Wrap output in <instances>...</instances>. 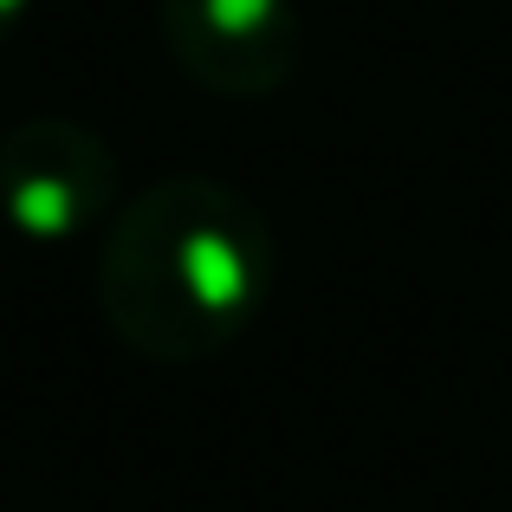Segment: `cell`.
<instances>
[{"instance_id":"3957f363","label":"cell","mask_w":512,"mask_h":512,"mask_svg":"<svg viewBox=\"0 0 512 512\" xmlns=\"http://www.w3.org/2000/svg\"><path fill=\"white\" fill-rule=\"evenodd\" d=\"M156 20L169 59L221 98L279 91L305 46L292 0H156Z\"/></svg>"},{"instance_id":"277c9868","label":"cell","mask_w":512,"mask_h":512,"mask_svg":"<svg viewBox=\"0 0 512 512\" xmlns=\"http://www.w3.org/2000/svg\"><path fill=\"white\" fill-rule=\"evenodd\" d=\"M26 7H33V0H0V39H7L13 26L26 20Z\"/></svg>"},{"instance_id":"7a4b0ae2","label":"cell","mask_w":512,"mask_h":512,"mask_svg":"<svg viewBox=\"0 0 512 512\" xmlns=\"http://www.w3.org/2000/svg\"><path fill=\"white\" fill-rule=\"evenodd\" d=\"M117 214V156L72 117H33L0 137V221L33 247L98 234Z\"/></svg>"},{"instance_id":"6da1fadb","label":"cell","mask_w":512,"mask_h":512,"mask_svg":"<svg viewBox=\"0 0 512 512\" xmlns=\"http://www.w3.org/2000/svg\"><path fill=\"white\" fill-rule=\"evenodd\" d=\"M266 299V214L214 175H169L117 201L98 247V305L137 357L201 363Z\"/></svg>"}]
</instances>
